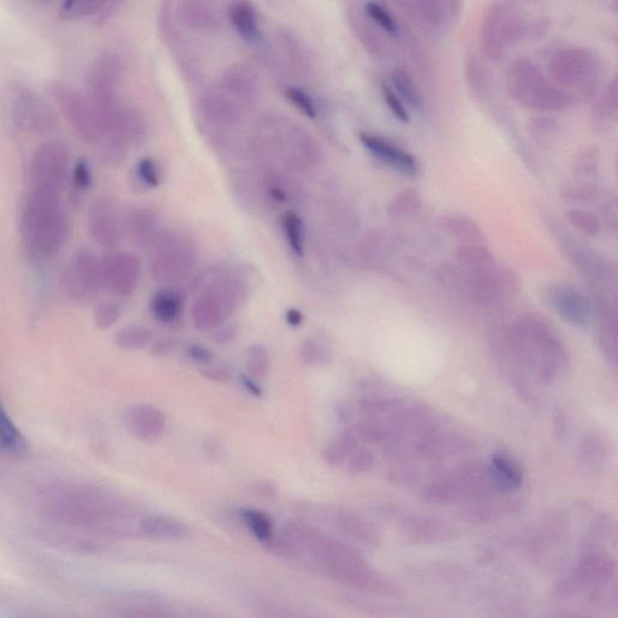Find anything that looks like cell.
Returning a JSON list of instances; mask_svg holds the SVG:
<instances>
[{"label": "cell", "instance_id": "52a82bcc", "mask_svg": "<svg viewBox=\"0 0 618 618\" xmlns=\"http://www.w3.org/2000/svg\"><path fill=\"white\" fill-rule=\"evenodd\" d=\"M526 31V23L515 4L494 3L482 20L478 39L482 54L489 60L499 61Z\"/></svg>", "mask_w": 618, "mask_h": 618}, {"label": "cell", "instance_id": "d6986e66", "mask_svg": "<svg viewBox=\"0 0 618 618\" xmlns=\"http://www.w3.org/2000/svg\"><path fill=\"white\" fill-rule=\"evenodd\" d=\"M90 231L99 246L113 248L118 244L120 239L118 212L107 198L93 203L90 211Z\"/></svg>", "mask_w": 618, "mask_h": 618}, {"label": "cell", "instance_id": "e575fe53", "mask_svg": "<svg viewBox=\"0 0 618 618\" xmlns=\"http://www.w3.org/2000/svg\"><path fill=\"white\" fill-rule=\"evenodd\" d=\"M142 529L157 538H180L186 533V527L173 518L165 516H153L145 518Z\"/></svg>", "mask_w": 618, "mask_h": 618}, {"label": "cell", "instance_id": "681fc988", "mask_svg": "<svg viewBox=\"0 0 618 618\" xmlns=\"http://www.w3.org/2000/svg\"><path fill=\"white\" fill-rule=\"evenodd\" d=\"M186 354L195 363L206 366H211L215 360V354L212 349L200 345V343H192V345L188 346Z\"/></svg>", "mask_w": 618, "mask_h": 618}, {"label": "cell", "instance_id": "f907efd6", "mask_svg": "<svg viewBox=\"0 0 618 618\" xmlns=\"http://www.w3.org/2000/svg\"><path fill=\"white\" fill-rule=\"evenodd\" d=\"M201 375L214 383L227 384L232 382L233 373L224 366H207L201 370Z\"/></svg>", "mask_w": 618, "mask_h": 618}, {"label": "cell", "instance_id": "7402d4cb", "mask_svg": "<svg viewBox=\"0 0 618 618\" xmlns=\"http://www.w3.org/2000/svg\"><path fill=\"white\" fill-rule=\"evenodd\" d=\"M192 255L188 250L168 249L157 255L153 276L157 282L173 283L182 279L192 267Z\"/></svg>", "mask_w": 618, "mask_h": 618}, {"label": "cell", "instance_id": "5bb4252c", "mask_svg": "<svg viewBox=\"0 0 618 618\" xmlns=\"http://www.w3.org/2000/svg\"><path fill=\"white\" fill-rule=\"evenodd\" d=\"M615 576L614 559L603 550H591L577 563L567 592H594V588L602 587Z\"/></svg>", "mask_w": 618, "mask_h": 618}, {"label": "cell", "instance_id": "277c9868", "mask_svg": "<svg viewBox=\"0 0 618 618\" xmlns=\"http://www.w3.org/2000/svg\"><path fill=\"white\" fill-rule=\"evenodd\" d=\"M507 90L522 106L542 112H559L574 102L526 57L511 64L507 72Z\"/></svg>", "mask_w": 618, "mask_h": 618}, {"label": "cell", "instance_id": "91938a15", "mask_svg": "<svg viewBox=\"0 0 618 618\" xmlns=\"http://www.w3.org/2000/svg\"><path fill=\"white\" fill-rule=\"evenodd\" d=\"M285 320H287V323L290 326H294V328H296V326H300L302 324L303 314L299 311V309L291 308L287 314H285Z\"/></svg>", "mask_w": 618, "mask_h": 618}, {"label": "cell", "instance_id": "44dd1931", "mask_svg": "<svg viewBox=\"0 0 618 618\" xmlns=\"http://www.w3.org/2000/svg\"><path fill=\"white\" fill-rule=\"evenodd\" d=\"M488 469L500 494H511L523 485V471L520 464L505 453L493 454Z\"/></svg>", "mask_w": 618, "mask_h": 618}, {"label": "cell", "instance_id": "11a10c76", "mask_svg": "<svg viewBox=\"0 0 618 618\" xmlns=\"http://www.w3.org/2000/svg\"><path fill=\"white\" fill-rule=\"evenodd\" d=\"M567 195L569 198H576V200H588L594 195V190L591 186H576V188L569 189Z\"/></svg>", "mask_w": 618, "mask_h": 618}, {"label": "cell", "instance_id": "7c38bea8", "mask_svg": "<svg viewBox=\"0 0 618 618\" xmlns=\"http://www.w3.org/2000/svg\"><path fill=\"white\" fill-rule=\"evenodd\" d=\"M64 288L78 302H90L103 289L102 260L90 250H79L64 272Z\"/></svg>", "mask_w": 618, "mask_h": 618}, {"label": "cell", "instance_id": "cb8c5ba5", "mask_svg": "<svg viewBox=\"0 0 618 618\" xmlns=\"http://www.w3.org/2000/svg\"><path fill=\"white\" fill-rule=\"evenodd\" d=\"M441 229L462 244H483L486 242L485 231L474 219L466 215L452 213L443 215L440 220Z\"/></svg>", "mask_w": 618, "mask_h": 618}, {"label": "cell", "instance_id": "d590c367", "mask_svg": "<svg viewBox=\"0 0 618 618\" xmlns=\"http://www.w3.org/2000/svg\"><path fill=\"white\" fill-rule=\"evenodd\" d=\"M565 219L574 227L576 231L583 233L586 236H598L602 231V223L599 217L593 212L586 211L582 208H573L565 214Z\"/></svg>", "mask_w": 618, "mask_h": 618}, {"label": "cell", "instance_id": "db71d44e", "mask_svg": "<svg viewBox=\"0 0 618 618\" xmlns=\"http://www.w3.org/2000/svg\"><path fill=\"white\" fill-rule=\"evenodd\" d=\"M237 336L238 329L235 325L223 326V328L218 329L217 334L214 336V340L218 342L219 345H227V343L235 341Z\"/></svg>", "mask_w": 618, "mask_h": 618}, {"label": "cell", "instance_id": "7bdbcfd3", "mask_svg": "<svg viewBox=\"0 0 618 618\" xmlns=\"http://www.w3.org/2000/svg\"><path fill=\"white\" fill-rule=\"evenodd\" d=\"M376 459L367 447L358 445L347 459L348 470L354 474H364L375 466Z\"/></svg>", "mask_w": 618, "mask_h": 618}, {"label": "cell", "instance_id": "8d00e7d4", "mask_svg": "<svg viewBox=\"0 0 618 618\" xmlns=\"http://www.w3.org/2000/svg\"><path fill=\"white\" fill-rule=\"evenodd\" d=\"M109 5L110 3L102 2V0H69L63 3L61 16L64 19H83V17L103 13Z\"/></svg>", "mask_w": 618, "mask_h": 618}, {"label": "cell", "instance_id": "2e32d148", "mask_svg": "<svg viewBox=\"0 0 618 618\" xmlns=\"http://www.w3.org/2000/svg\"><path fill=\"white\" fill-rule=\"evenodd\" d=\"M360 142L372 156L404 176L413 177L418 174L419 165L416 157L389 142L388 139L377 136V134L361 133Z\"/></svg>", "mask_w": 618, "mask_h": 618}, {"label": "cell", "instance_id": "5b68a950", "mask_svg": "<svg viewBox=\"0 0 618 618\" xmlns=\"http://www.w3.org/2000/svg\"><path fill=\"white\" fill-rule=\"evenodd\" d=\"M551 80L571 99L596 95L600 80V64L592 51L567 48L558 51L550 61Z\"/></svg>", "mask_w": 618, "mask_h": 618}, {"label": "cell", "instance_id": "9f6ffc18", "mask_svg": "<svg viewBox=\"0 0 618 618\" xmlns=\"http://www.w3.org/2000/svg\"><path fill=\"white\" fill-rule=\"evenodd\" d=\"M241 383L243 388L246 389L249 394H252L253 396H255V398H260V396L262 395V389L259 382H256L255 380H253L252 377H249L248 375H242Z\"/></svg>", "mask_w": 618, "mask_h": 618}, {"label": "cell", "instance_id": "d6a6232c", "mask_svg": "<svg viewBox=\"0 0 618 618\" xmlns=\"http://www.w3.org/2000/svg\"><path fill=\"white\" fill-rule=\"evenodd\" d=\"M393 89L401 101L407 103L412 109L423 108V98L412 78L404 69H394L392 73Z\"/></svg>", "mask_w": 618, "mask_h": 618}, {"label": "cell", "instance_id": "3957f363", "mask_svg": "<svg viewBox=\"0 0 618 618\" xmlns=\"http://www.w3.org/2000/svg\"><path fill=\"white\" fill-rule=\"evenodd\" d=\"M422 495L429 503L447 505L481 501L503 494L495 488L488 464L475 460L460 463L446 474L443 472L434 477L423 487Z\"/></svg>", "mask_w": 618, "mask_h": 618}, {"label": "cell", "instance_id": "4dcf8cb0", "mask_svg": "<svg viewBox=\"0 0 618 618\" xmlns=\"http://www.w3.org/2000/svg\"><path fill=\"white\" fill-rule=\"evenodd\" d=\"M422 207V198L415 189H405L395 195L388 206L390 217L404 220L413 217Z\"/></svg>", "mask_w": 618, "mask_h": 618}, {"label": "cell", "instance_id": "484cf974", "mask_svg": "<svg viewBox=\"0 0 618 618\" xmlns=\"http://www.w3.org/2000/svg\"><path fill=\"white\" fill-rule=\"evenodd\" d=\"M26 450L25 437L0 402V454H20Z\"/></svg>", "mask_w": 618, "mask_h": 618}, {"label": "cell", "instance_id": "9c48e42d", "mask_svg": "<svg viewBox=\"0 0 618 618\" xmlns=\"http://www.w3.org/2000/svg\"><path fill=\"white\" fill-rule=\"evenodd\" d=\"M69 153L62 144L49 142L39 147L29 163V186L63 195L69 176Z\"/></svg>", "mask_w": 618, "mask_h": 618}, {"label": "cell", "instance_id": "836d02e7", "mask_svg": "<svg viewBox=\"0 0 618 618\" xmlns=\"http://www.w3.org/2000/svg\"><path fill=\"white\" fill-rule=\"evenodd\" d=\"M247 375L256 382L265 381L271 372L270 352L265 346L255 343L247 351Z\"/></svg>", "mask_w": 618, "mask_h": 618}, {"label": "cell", "instance_id": "9a60e30c", "mask_svg": "<svg viewBox=\"0 0 618 618\" xmlns=\"http://www.w3.org/2000/svg\"><path fill=\"white\" fill-rule=\"evenodd\" d=\"M103 288L119 296H131L141 279V264L136 256L110 254L102 260Z\"/></svg>", "mask_w": 618, "mask_h": 618}, {"label": "cell", "instance_id": "816d5d0a", "mask_svg": "<svg viewBox=\"0 0 618 618\" xmlns=\"http://www.w3.org/2000/svg\"><path fill=\"white\" fill-rule=\"evenodd\" d=\"M177 343V340H174L172 337L161 338V340L156 341L151 346V354L155 355V357H166V355L171 354L176 349Z\"/></svg>", "mask_w": 618, "mask_h": 618}, {"label": "cell", "instance_id": "4316f807", "mask_svg": "<svg viewBox=\"0 0 618 618\" xmlns=\"http://www.w3.org/2000/svg\"><path fill=\"white\" fill-rule=\"evenodd\" d=\"M230 19L237 31L248 42H258L260 28L253 5L246 2H238L231 8Z\"/></svg>", "mask_w": 618, "mask_h": 618}, {"label": "cell", "instance_id": "74e56055", "mask_svg": "<svg viewBox=\"0 0 618 618\" xmlns=\"http://www.w3.org/2000/svg\"><path fill=\"white\" fill-rule=\"evenodd\" d=\"M618 112V84L617 79L614 78L606 86L603 92L602 98L596 107V118L600 121H615L617 119Z\"/></svg>", "mask_w": 618, "mask_h": 618}, {"label": "cell", "instance_id": "83f0119b", "mask_svg": "<svg viewBox=\"0 0 618 618\" xmlns=\"http://www.w3.org/2000/svg\"><path fill=\"white\" fill-rule=\"evenodd\" d=\"M454 256L464 270H476L494 262L493 254L485 244H462L456 249Z\"/></svg>", "mask_w": 618, "mask_h": 618}, {"label": "cell", "instance_id": "f1b7e54d", "mask_svg": "<svg viewBox=\"0 0 618 618\" xmlns=\"http://www.w3.org/2000/svg\"><path fill=\"white\" fill-rule=\"evenodd\" d=\"M359 445V440L352 429H346L325 447L323 457L330 465H341L347 462L349 454Z\"/></svg>", "mask_w": 618, "mask_h": 618}, {"label": "cell", "instance_id": "30bf717a", "mask_svg": "<svg viewBox=\"0 0 618 618\" xmlns=\"http://www.w3.org/2000/svg\"><path fill=\"white\" fill-rule=\"evenodd\" d=\"M236 302L235 285L227 281L214 282L194 302L192 323L200 331L218 330L235 309Z\"/></svg>", "mask_w": 618, "mask_h": 618}, {"label": "cell", "instance_id": "d4e9b609", "mask_svg": "<svg viewBox=\"0 0 618 618\" xmlns=\"http://www.w3.org/2000/svg\"><path fill=\"white\" fill-rule=\"evenodd\" d=\"M150 309L157 322L167 325L176 323L184 311V297L177 290L161 289L151 299Z\"/></svg>", "mask_w": 618, "mask_h": 618}, {"label": "cell", "instance_id": "7dc6e473", "mask_svg": "<svg viewBox=\"0 0 618 618\" xmlns=\"http://www.w3.org/2000/svg\"><path fill=\"white\" fill-rule=\"evenodd\" d=\"M328 354L329 353L326 352V349L323 346H320L317 341L309 340L303 342L301 348V360L305 365H316L323 363L326 355Z\"/></svg>", "mask_w": 618, "mask_h": 618}, {"label": "cell", "instance_id": "1f68e13d", "mask_svg": "<svg viewBox=\"0 0 618 618\" xmlns=\"http://www.w3.org/2000/svg\"><path fill=\"white\" fill-rule=\"evenodd\" d=\"M239 515H241L243 523L246 524L255 539L261 542L271 540L274 526L270 515L255 509H242L239 511Z\"/></svg>", "mask_w": 618, "mask_h": 618}, {"label": "cell", "instance_id": "ab89813d", "mask_svg": "<svg viewBox=\"0 0 618 618\" xmlns=\"http://www.w3.org/2000/svg\"><path fill=\"white\" fill-rule=\"evenodd\" d=\"M599 150L596 147L586 148L575 156L573 171L577 177H592L598 171Z\"/></svg>", "mask_w": 618, "mask_h": 618}, {"label": "cell", "instance_id": "ee69618b", "mask_svg": "<svg viewBox=\"0 0 618 618\" xmlns=\"http://www.w3.org/2000/svg\"><path fill=\"white\" fill-rule=\"evenodd\" d=\"M285 96L289 99L294 106L300 110L301 113L305 114L309 119L317 118V107L314 104L311 96L308 95L306 91L299 89V87H288L285 90Z\"/></svg>", "mask_w": 618, "mask_h": 618}, {"label": "cell", "instance_id": "7a4b0ae2", "mask_svg": "<svg viewBox=\"0 0 618 618\" xmlns=\"http://www.w3.org/2000/svg\"><path fill=\"white\" fill-rule=\"evenodd\" d=\"M23 243L34 258L48 259L60 252L68 236L62 194L29 186L21 215Z\"/></svg>", "mask_w": 618, "mask_h": 618}, {"label": "cell", "instance_id": "e0dca14e", "mask_svg": "<svg viewBox=\"0 0 618 618\" xmlns=\"http://www.w3.org/2000/svg\"><path fill=\"white\" fill-rule=\"evenodd\" d=\"M125 421L130 433L143 442L160 441L166 434L165 413L153 405L139 404L128 408Z\"/></svg>", "mask_w": 618, "mask_h": 618}, {"label": "cell", "instance_id": "4fadbf2b", "mask_svg": "<svg viewBox=\"0 0 618 618\" xmlns=\"http://www.w3.org/2000/svg\"><path fill=\"white\" fill-rule=\"evenodd\" d=\"M547 305L571 326L586 329L593 316V306L585 295L568 285H552L545 291Z\"/></svg>", "mask_w": 618, "mask_h": 618}, {"label": "cell", "instance_id": "f35d334b", "mask_svg": "<svg viewBox=\"0 0 618 618\" xmlns=\"http://www.w3.org/2000/svg\"><path fill=\"white\" fill-rule=\"evenodd\" d=\"M283 229L287 236L289 246L296 255L302 256L305 249L303 242V224L302 220L294 212H287L282 218Z\"/></svg>", "mask_w": 618, "mask_h": 618}, {"label": "cell", "instance_id": "ffe728a7", "mask_svg": "<svg viewBox=\"0 0 618 618\" xmlns=\"http://www.w3.org/2000/svg\"><path fill=\"white\" fill-rule=\"evenodd\" d=\"M399 5L404 7L405 13L410 15L413 21L435 32L447 27L454 13L458 11L457 3L428 2V0H413Z\"/></svg>", "mask_w": 618, "mask_h": 618}, {"label": "cell", "instance_id": "6f0895ef", "mask_svg": "<svg viewBox=\"0 0 618 618\" xmlns=\"http://www.w3.org/2000/svg\"><path fill=\"white\" fill-rule=\"evenodd\" d=\"M223 450L224 448L218 440H207L206 446H204V452L207 453V456L215 459L220 458Z\"/></svg>", "mask_w": 618, "mask_h": 618}, {"label": "cell", "instance_id": "c3c4849f", "mask_svg": "<svg viewBox=\"0 0 618 618\" xmlns=\"http://www.w3.org/2000/svg\"><path fill=\"white\" fill-rule=\"evenodd\" d=\"M137 173L139 179L149 186V188H157L160 185V174L156 163L151 159H142L138 162Z\"/></svg>", "mask_w": 618, "mask_h": 618}, {"label": "cell", "instance_id": "60d3db41", "mask_svg": "<svg viewBox=\"0 0 618 618\" xmlns=\"http://www.w3.org/2000/svg\"><path fill=\"white\" fill-rule=\"evenodd\" d=\"M366 14L369 15L370 19L377 23L383 31H386L390 36L398 37L399 36V26L396 23L392 14L389 11L382 7L381 4L378 3H367Z\"/></svg>", "mask_w": 618, "mask_h": 618}, {"label": "cell", "instance_id": "f6af8a7d", "mask_svg": "<svg viewBox=\"0 0 618 618\" xmlns=\"http://www.w3.org/2000/svg\"><path fill=\"white\" fill-rule=\"evenodd\" d=\"M382 95L384 102H386L390 112L393 113L396 119L404 122V124L410 122V114H408L405 103L401 101V98L398 96V93L394 91L392 86L383 84Z\"/></svg>", "mask_w": 618, "mask_h": 618}, {"label": "cell", "instance_id": "ac0fdd59", "mask_svg": "<svg viewBox=\"0 0 618 618\" xmlns=\"http://www.w3.org/2000/svg\"><path fill=\"white\" fill-rule=\"evenodd\" d=\"M593 313L598 319V343L608 363L612 367L617 366L618 359V319L617 301L596 297L593 305Z\"/></svg>", "mask_w": 618, "mask_h": 618}, {"label": "cell", "instance_id": "b9f144b4", "mask_svg": "<svg viewBox=\"0 0 618 618\" xmlns=\"http://www.w3.org/2000/svg\"><path fill=\"white\" fill-rule=\"evenodd\" d=\"M121 306L119 302L107 300L99 303L96 308L95 322L99 329L108 330L118 323L121 317Z\"/></svg>", "mask_w": 618, "mask_h": 618}, {"label": "cell", "instance_id": "f546056e", "mask_svg": "<svg viewBox=\"0 0 618 618\" xmlns=\"http://www.w3.org/2000/svg\"><path fill=\"white\" fill-rule=\"evenodd\" d=\"M153 331L141 325H128L118 331L115 336V345L124 351H139L153 341Z\"/></svg>", "mask_w": 618, "mask_h": 618}, {"label": "cell", "instance_id": "94428289", "mask_svg": "<svg viewBox=\"0 0 618 618\" xmlns=\"http://www.w3.org/2000/svg\"><path fill=\"white\" fill-rule=\"evenodd\" d=\"M271 195L276 198L277 201L282 202L285 200V195L283 194V191L281 189L278 188H273L271 190Z\"/></svg>", "mask_w": 618, "mask_h": 618}, {"label": "cell", "instance_id": "603a6c76", "mask_svg": "<svg viewBox=\"0 0 618 618\" xmlns=\"http://www.w3.org/2000/svg\"><path fill=\"white\" fill-rule=\"evenodd\" d=\"M611 457V442L608 436L594 430L583 436L579 447V460L583 469L598 471Z\"/></svg>", "mask_w": 618, "mask_h": 618}, {"label": "cell", "instance_id": "8992f818", "mask_svg": "<svg viewBox=\"0 0 618 618\" xmlns=\"http://www.w3.org/2000/svg\"><path fill=\"white\" fill-rule=\"evenodd\" d=\"M49 91L64 118L81 138L92 144H109L110 134L106 121L93 107L89 97L62 83L51 84Z\"/></svg>", "mask_w": 618, "mask_h": 618}, {"label": "cell", "instance_id": "680465c9", "mask_svg": "<svg viewBox=\"0 0 618 618\" xmlns=\"http://www.w3.org/2000/svg\"><path fill=\"white\" fill-rule=\"evenodd\" d=\"M338 421L343 424L351 423L354 416V411L346 404H342L337 407L336 410Z\"/></svg>", "mask_w": 618, "mask_h": 618}, {"label": "cell", "instance_id": "f5cc1de1", "mask_svg": "<svg viewBox=\"0 0 618 618\" xmlns=\"http://www.w3.org/2000/svg\"><path fill=\"white\" fill-rule=\"evenodd\" d=\"M74 182L81 189L89 188L91 184V172L89 166L81 161L74 168Z\"/></svg>", "mask_w": 618, "mask_h": 618}, {"label": "cell", "instance_id": "ba28073f", "mask_svg": "<svg viewBox=\"0 0 618 618\" xmlns=\"http://www.w3.org/2000/svg\"><path fill=\"white\" fill-rule=\"evenodd\" d=\"M458 281L468 299L485 306L515 295L521 288L520 278L515 272L494 262L476 270H464Z\"/></svg>", "mask_w": 618, "mask_h": 618}, {"label": "cell", "instance_id": "6da1fadb", "mask_svg": "<svg viewBox=\"0 0 618 618\" xmlns=\"http://www.w3.org/2000/svg\"><path fill=\"white\" fill-rule=\"evenodd\" d=\"M499 363L515 388L529 393L530 383L550 386L568 371L563 343L544 319L524 314L509 329L494 337Z\"/></svg>", "mask_w": 618, "mask_h": 618}, {"label": "cell", "instance_id": "bcb514c9", "mask_svg": "<svg viewBox=\"0 0 618 618\" xmlns=\"http://www.w3.org/2000/svg\"><path fill=\"white\" fill-rule=\"evenodd\" d=\"M466 77H468L471 89H474L476 93L486 89L488 75L485 71V67L481 66V63L476 60V57L466 64Z\"/></svg>", "mask_w": 618, "mask_h": 618}, {"label": "cell", "instance_id": "8fae6325", "mask_svg": "<svg viewBox=\"0 0 618 618\" xmlns=\"http://www.w3.org/2000/svg\"><path fill=\"white\" fill-rule=\"evenodd\" d=\"M8 98L10 114L21 130L39 134L49 132L56 126V115L49 104L28 87H11Z\"/></svg>", "mask_w": 618, "mask_h": 618}]
</instances>
